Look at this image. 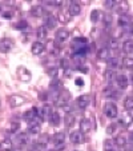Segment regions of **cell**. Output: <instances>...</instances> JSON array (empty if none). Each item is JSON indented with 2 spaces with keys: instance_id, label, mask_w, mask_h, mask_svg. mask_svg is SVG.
<instances>
[{
  "instance_id": "27",
  "label": "cell",
  "mask_w": 133,
  "mask_h": 151,
  "mask_svg": "<svg viewBox=\"0 0 133 151\" xmlns=\"http://www.w3.org/2000/svg\"><path fill=\"white\" fill-rule=\"evenodd\" d=\"M113 143H116L119 147H124V146L127 145V139H125L124 135H119V137L115 138V142Z\"/></svg>"
},
{
  "instance_id": "32",
  "label": "cell",
  "mask_w": 133,
  "mask_h": 151,
  "mask_svg": "<svg viewBox=\"0 0 133 151\" xmlns=\"http://www.w3.org/2000/svg\"><path fill=\"white\" fill-rule=\"evenodd\" d=\"M19 128H20V123L16 122V120H14V122H11V126H9V128H8V132L14 134V132L19 131Z\"/></svg>"
},
{
  "instance_id": "20",
  "label": "cell",
  "mask_w": 133,
  "mask_h": 151,
  "mask_svg": "<svg viewBox=\"0 0 133 151\" xmlns=\"http://www.w3.org/2000/svg\"><path fill=\"white\" fill-rule=\"evenodd\" d=\"M51 106H48V104H46L43 109H40V111H39V116H40V119H44L46 116H49L51 115Z\"/></svg>"
},
{
  "instance_id": "46",
  "label": "cell",
  "mask_w": 133,
  "mask_h": 151,
  "mask_svg": "<svg viewBox=\"0 0 133 151\" xmlns=\"http://www.w3.org/2000/svg\"><path fill=\"white\" fill-rule=\"evenodd\" d=\"M117 46H119V44H117L116 40H112V42H110V48H115V50H116Z\"/></svg>"
},
{
  "instance_id": "17",
  "label": "cell",
  "mask_w": 133,
  "mask_h": 151,
  "mask_svg": "<svg viewBox=\"0 0 133 151\" xmlns=\"http://www.w3.org/2000/svg\"><path fill=\"white\" fill-rule=\"evenodd\" d=\"M116 82H117L120 88H127L128 87V78L125 76V75H117Z\"/></svg>"
},
{
  "instance_id": "52",
  "label": "cell",
  "mask_w": 133,
  "mask_h": 151,
  "mask_svg": "<svg viewBox=\"0 0 133 151\" xmlns=\"http://www.w3.org/2000/svg\"><path fill=\"white\" fill-rule=\"evenodd\" d=\"M75 151H77V150H75Z\"/></svg>"
},
{
  "instance_id": "23",
  "label": "cell",
  "mask_w": 133,
  "mask_h": 151,
  "mask_svg": "<svg viewBox=\"0 0 133 151\" xmlns=\"http://www.w3.org/2000/svg\"><path fill=\"white\" fill-rule=\"evenodd\" d=\"M47 36H48V29L46 28V26L39 27L37 28V37L40 40H44V39H47Z\"/></svg>"
},
{
  "instance_id": "7",
  "label": "cell",
  "mask_w": 133,
  "mask_h": 151,
  "mask_svg": "<svg viewBox=\"0 0 133 151\" xmlns=\"http://www.w3.org/2000/svg\"><path fill=\"white\" fill-rule=\"evenodd\" d=\"M53 145L56 146L57 148H61L64 147V140H65V135L63 134V132H57V134H55L53 137Z\"/></svg>"
},
{
  "instance_id": "50",
  "label": "cell",
  "mask_w": 133,
  "mask_h": 151,
  "mask_svg": "<svg viewBox=\"0 0 133 151\" xmlns=\"http://www.w3.org/2000/svg\"><path fill=\"white\" fill-rule=\"evenodd\" d=\"M130 139H132V140H133V132H132V135H130Z\"/></svg>"
},
{
  "instance_id": "43",
  "label": "cell",
  "mask_w": 133,
  "mask_h": 151,
  "mask_svg": "<svg viewBox=\"0 0 133 151\" xmlns=\"http://www.w3.org/2000/svg\"><path fill=\"white\" fill-rule=\"evenodd\" d=\"M60 66H61L63 68H68V67H69V63H68V60H65V59L60 60Z\"/></svg>"
},
{
  "instance_id": "39",
  "label": "cell",
  "mask_w": 133,
  "mask_h": 151,
  "mask_svg": "<svg viewBox=\"0 0 133 151\" xmlns=\"http://www.w3.org/2000/svg\"><path fill=\"white\" fill-rule=\"evenodd\" d=\"M27 26H28V24H27L26 20H20V22L15 27H16L17 29H24V28H27Z\"/></svg>"
},
{
  "instance_id": "42",
  "label": "cell",
  "mask_w": 133,
  "mask_h": 151,
  "mask_svg": "<svg viewBox=\"0 0 133 151\" xmlns=\"http://www.w3.org/2000/svg\"><path fill=\"white\" fill-rule=\"evenodd\" d=\"M115 130H116V126H115V124H109V126L107 127V134H109V135L113 134Z\"/></svg>"
},
{
  "instance_id": "16",
  "label": "cell",
  "mask_w": 133,
  "mask_h": 151,
  "mask_svg": "<svg viewBox=\"0 0 133 151\" xmlns=\"http://www.w3.org/2000/svg\"><path fill=\"white\" fill-rule=\"evenodd\" d=\"M102 92H104V96H107V98H119L120 96V92L115 91V88H112V87H105Z\"/></svg>"
},
{
  "instance_id": "11",
  "label": "cell",
  "mask_w": 133,
  "mask_h": 151,
  "mask_svg": "<svg viewBox=\"0 0 133 151\" xmlns=\"http://www.w3.org/2000/svg\"><path fill=\"white\" fill-rule=\"evenodd\" d=\"M11 47H12L11 40L3 39L1 42H0V52H3V54H7V52L11 50Z\"/></svg>"
},
{
  "instance_id": "3",
  "label": "cell",
  "mask_w": 133,
  "mask_h": 151,
  "mask_svg": "<svg viewBox=\"0 0 133 151\" xmlns=\"http://www.w3.org/2000/svg\"><path fill=\"white\" fill-rule=\"evenodd\" d=\"M9 104H11V107H20V106H23L24 103H26V99H24L23 96H20V95H12V96H9Z\"/></svg>"
},
{
  "instance_id": "26",
  "label": "cell",
  "mask_w": 133,
  "mask_h": 151,
  "mask_svg": "<svg viewBox=\"0 0 133 151\" xmlns=\"http://www.w3.org/2000/svg\"><path fill=\"white\" fill-rule=\"evenodd\" d=\"M122 67H124V68H132L133 67V58L125 56L124 59H122Z\"/></svg>"
},
{
  "instance_id": "40",
  "label": "cell",
  "mask_w": 133,
  "mask_h": 151,
  "mask_svg": "<svg viewBox=\"0 0 133 151\" xmlns=\"http://www.w3.org/2000/svg\"><path fill=\"white\" fill-rule=\"evenodd\" d=\"M109 67H112V70L113 68H117L119 67V60L115 58V59H110L109 60Z\"/></svg>"
},
{
  "instance_id": "51",
  "label": "cell",
  "mask_w": 133,
  "mask_h": 151,
  "mask_svg": "<svg viewBox=\"0 0 133 151\" xmlns=\"http://www.w3.org/2000/svg\"><path fill=\"white\" fill-rule=\"evenodd\" d=\"M12 151H20V150H19V148H17V150H12Z\"/></svg>"
},
{
  "instance_id": "44",
  "label": "cell",
  "mask_w": 133,
  "mask_h": 151,
  "mask_svg": "<svg viewBox=\"0 0 133 151\" xmlns=\"http://www.w3.org/2000/svg\"><path fill=\"white\" fill-rule=\"evenodd\" d=\"M3 17H4V19H11V17H12V12H9V11L3 12Z\"/></svg>"
},
{
  "instance_id": "5",
  "label": "cell",
  "mask_w": 133,
  "mask_h": 151,
  "mask_svg": "<svg viewBox=\"0 0 133 151\" xmlns=\"http://www.w3.org/2000/svg\"><path fill=\"white\" fill-rule=\"evenodd\" d=\"M37 116H39V110L36 107H32L31 110L24 112V119L28 120V122H32V120H36Z\"/></svg>"
},
{
  "instance_id": "31",
  "label": "cell",
  "mask_w": 133,
  "mask_h": 151,
  "mask_svg": "<svg viewBox=\"0 0 133 151\" xmlns=\"http://www.w3.org/2000/svg\"><path fill=\"white\" fill-rule=\"evenodd\" d=\"M124 107L125 110H132L133 109V96H127L124 99Z\"/></svg>"
},
{
  "instance_id": "15",
  "label": "cell",
  "mask_w": 133,
  "mask_h": 151,
  "mask_svg": "<svg viewBox=\"0 0 133 151\" xmlns=\"http://www.w3.org/2000/svg\"><path fill=\"white\" fill-rule=\"evenodd\" d=\"M132 122H133V118H132V115H130L129 112L124 114L121 116V119H120V123H121L124 127H129V126L132 124Z\"/></svg>"
},
{
  "instance_id": "28",
  "label": "cell",
  "mask_w": 133,
  "mask_h": 151,
  "mask_svg": "<svg viewBox=\"0 0 133 151\" xmlns=\"http://www.w3.org/2000/svg\"><path fill=\"white\" fill-rule=\"evenodd\" d=\"M104 151H116V148H115V143L110 139H107L104 142Z\"/></svg>"
},
{
  "instance_id": "4",
  "label": "cell",
  "mask_w": 133,
  "mask_h": 151,
  "mask_svg": "<svg viewBox=\"0 0 133 151\" xmlns=\"http://www.w3.org/2000/svg\"><path fill=\"white\" fill-rule=\"evenodd\" d=\"M44 50H46V46L43 44L40 40H37V42L32 43V46H31V52L33 55H40L44 52Z\"/></svg>"
},
{
  "instance_id": "48",
  "label": "cell",
  "mask_w": 133,
  "mask_h": 151,
  "mask_svg": "<svg viewBox=\"0 0 133 151\" xmlns=\"http://www.w3.org/2000/svg\"><path fill=\"white\" fill-rule=\"evenodd\" d=\"M76 42H81V43H87V39H85V37H76Z\"/></svg>"
},
{
  "instance_id": "10",
  "label": "cell",
  "mask_w": 133,
  "mask_h": 151,
  "mask_svg": "<svg viewBox=\"0 0 133 151\" xmlns=\"http://www.w3.org/2000/svg\"><path fill=\"white\" fill-rule=\"evenodd\" d=\"M91 128H92V124L91 122L88 119H81V122H80V132L83 131V134H85V132H89L91 131Z\"/></svg>"
},
{
  "instance_id": "19",
  "label": "cell",
  "mask_w": 133,
  "mask_h": 151,
  "mask_svg": "<svg viewBox=\"0 0 133 151\" xmlns=\"http://www.w3.org/2000/svg\"><path fill=\"white\" fill-rule=\"evenodd\" d=\"M48 118H49V122H51L52 126H59L60 124V115H59L57 111H52Z\"/></svg>"
},
{
  "instance_id": "29",
  "label": "cell",
  "mask_w": 133,
  "mask_h": 151,
  "mask_svg": "<svg viewBox=\"0 0 133 151\" xmlns=\"http://www.w3.org/2000/svg\"><path fill=\"white\" fill-rule=\"evenodd\" d=\"M43 12H44V9H43V7H41V6H35L33 8L31 9V14L33 15V16H36V17L41 16Z\"/></svg>"
},
{
  "instance_id": "1",
  "label": "cell",
  "mask_w": 133,
  "mask_h": 151,
  "mask_svg": "<svg viewBox=\"0 0 133 151\" xmlns=\"http://www.w3.org/2000/svg\"><path fill=\"white\" fill-rule=\"evenodd\" d=\"M104 114L107 115L109 119H115L119 114V110H117V106L113 102H107L104 104Z\"/></svg>"
},
{
  "instance_id": "18",
  "label": "cell",
  "mask_w": 133,
  "mask_h": 151,
  "mask_svg": "<svg viewBox=\"0 0 133 151\" xmlns=\"http://www.w3.org/2000/svg\"><path fill=\"white\" fill-rule=\"evenodd\" d=\"M56 27V19L52 15H48L46 17V28L47 29H53Z\"/></svg>"
},
{
  "instance_id": "24",
  "label": "cell",
  "mask_w": 133,
  "mask_h": 151,
  "mask_svg": "<svg viewBox=\"0 0 133 151\" xmlns=\"http://www.w3.org/2000/svg\"><path fill=\"white\" fill-rule=\"evenodd\" d=\"M69 19H71V15L67 14V12H59V14H57V20H59L61 24L68 23Z\"/></svg>"
},
{
  "instance_id": "33",
  "label": "cell",
  "mask_w": 133,
  "mask_h": 151,
  "mask_svg": "<svg viewBox=\"0 0 133 151\" xmlns=\"http://www.w3.org/2000/svg\"><path fill=\"white\" fill-rule=\"evenodd\" d=\"M40 131V124L39 123H35V124H31L28 128V134H37Z\"/></svg>"
},
{
  "instance_id": "8",
  "label": "cell",
  "mask_w": 133,
  "mask_h": 151,
  "mask_svg": "<svg viewBox=\"0 0 133 151\" xmlns=\"http://www.w3.org/2000/svg\"><path fill=\"white\" fill-rule=\"evenodd\" d=\"M91 99H89V95H81V96L77 98V106H79L80 109H87L88 104H89Z\"/></svg>"
},
{
  "instance_id": "34",
  "label": "cell",
  "mask_w": 133,
  "mask_h": 151,
  "mask_svg": "<svg viewBox=\"0 0 133 151\" xmlns=\"http://www.w3.org/2000/svg\"><path fill=\"white\" fill-rule=\"evenodd\" d=\"M97 56H99V59H107V58L109 56V51H108V48H101L99 52H97Z\"/></svg>"
},
{
  "instance_id": "37",
  "label": "cell",
  "mask_w": 133,
  "mask_h": 151,
  "mask_svg": "<svg viewBox=\"0 0 133 151\" xmlns=\"http://www.w3.org/2000/svg\"><path fill=\"white\" fill-rule=\"evenodd\" d=\"M57 72H59V70H57L56 67H52V68L47 70V74H48L51 78H56L57 76Z\"/></svg>"
},
{
  "instance_id": "6",
  "label": "cell",
  "mask_w": 133,
  "mask_h": 151,
  "mask_svg": "<svg viewBox=\"0 0 133 151\" xmlns=\"http://www.w3.org/2000/svg\"><path fill=\"white\" fill-rule=\"evenodd\" d=\"M56 39L59 43H64L69 39V31L65 28H60L59 31L56 32Z\"/></svg>"
},
{
  "instance_id": "41",
  "label": "cell",
  "mask_w": 133,
  "mask_h": 151,
  "mask_svg": "<svg viewBox=\"0 0 133 151\" xmlns=\"http://www.w3.org/2000/svg\"><path fill=\"white\" fill-rule=\"evenodd\" d=\"M115 3H116V1H113V0H107V1H104V6L107 7V8H113Z\"/></svg>"
},
{
  "instance_id": "21",
  "label": "cell",
  "mask_w": 133,
  "mask_h": 151,
  "mask_svg": "<svg viewBox=\"0 0 133 151\" xmlns=\"http://www.w3.org/2000/svg\"><path fill=\"white\" fill-rule=\"evenodd\" d=\"M128 8H129V6H128L127 1H119V3H117V7H116V11L119 12V14L124 15L125 12L128 11Z\"/></svg>"
},
{
  "instance_id": "38",
  "label": "cell",
  "mask_w": 133,
  "mask_h": 151,
  "mask_svg": "<svg viewBox=\"0 0 133 151\" xmlns=\"http://www.w3.org/2000/svg\"><path fill=\"white\" fill-rule=\"evenodd\" d=\"M104 24H105L107 27L112 24V16H110L109 14H105V15H104Z\"/></svg>"
},
{
  "instance_id": "13",
  "label": "cell",
  "mask_w": 133,
  "mask_h": 151,
  "mask_svg": "<svg viewBox=\"0 0 133 151\" xmlns=\"http://www.w3.org/2000/svg\"><path fill=\"white\" fill-rule=\"evenodd\" d=\"M14 150V145H12V140L9 139H4L0 142V151H12Z\"/></svg>"
},
{
  "instance_id": "36",
  "label": "cell",
  "mask_w": 133,
  "mask_h": 151,
  "mask_svg": "<svg viewBox=\"0 0 133 151\" xmlns=\"http://www.w3.org/2000/svg\"><path fill=\"white\" fill-rule=\"evenodd\" d=\"M119 26H121V27H124V26H127L128 23H129V19H128V16H125V15H121L120 16V19H119Z\"/></svg>"
},
{
  "instance_id": "49",
  "label": "cell",
  "mask_w": 133,
  "mask_h": 151,
  "mask_svg": "<svg viewBox=\"0 0 133 151\" xmlns=\"http://www.w3.org/2000/svg\"><path fill=\"white\" fill-rule=\"evenodd\" d=\"M130 32L133 34V24H132V27H130Z\"/></svg>"
},
{
  "instance_id": "35",
  "label": "cell",
  "mask_w": 133,
  "mask_h": 151,
  "mask_svg": "<svg viewBox=\"0 0 133 151\" xmlns=\"http://www.w3.org/2000/svg\"><path fill=\"white\" fill-rule=\"evenodd\" d=\"M99 19H100V11L99 9H93V11L91 12V20L93 23H97Z\"/></svg>"
},
{
  "instance_id": "45",
  "label": "cell",
  "mask_w": 133,
  "mask_h": 151,
  "mask_svg": "<svg viewBox=\"0 0 133 151\" xmlns=\"http://www.w3.org/2000/svg\"><path fill=\"white\" fill-rule=\"evenodd\" d=\"M61 109L64 110V111L67 112V114H69V112H71V110H72V109H71V107H69L68 104H64V106H63V107H61Z\"/></svg>"
},
{
  "instance_id": "30",
  "label": "cell",
  "mask_w": 133,
  "mask_h": 151,
  "mask_svg": "<svg viewBox=\"0 0 133 151\" xmlns=\"http://www.w3.org/2000/svg\"><path fill=\"white\" fill-rule=\"evenodd\" d=\"M64 120H65V126H67V127H71V126L75 124V115H72L71 112H69V114H67Z\"/></svg>"
},
{
  "instance_id": "22",
  "label": "cell",
  "mask_w": 133,
  "mask_h": 151,
  "mask_svg": "<svg viewBox=\"0 0 133 151\" xmlns=\"http://www.w3.org/2000/svg\"><path fill=\"white\" fill-rule=\"evenodd\" d=\"M122 50H124L125 54H132L133 52V40H125L124 44H122Z\"/></svg>"
},
{
  "instance_id": "2",
  "label": "cell",
  "mask_w": 133,
  "mask_h": 151,
  "mask_svg": "<svg viewBox=\"0 0 133 151\" xmlns=\"http://www.w3.org/2000/svg\"><path fill=\"white\" fill-rule=\"evenodd\" d=\"M17 76H19V79L21 80V82H29L32 75H31V72L26 68V67L20 66L19 68H17Z\"/></svg>"
},
{
  "instance_id": "12",
  "label": "cell",
  "mask_w": 133,
  "mask_h": 151,
  "mask_svg": "<svg viewBox=\"0 0 133 151\" xmlns=\"http://www.w3.org/2000/svg\"><path fill=\"white\" fill-rule=\"evenodd\" d=\"M69 138H71V142L75 143V145H80V143H83V134L80 131H72Z\"/></svg>"
},
{
  "instance_id": "9",
  "label": "cell",
  "mask_w": 133,
  "mask_h": 151,
  "mask_svg": "<svg viewBox=\"0 0 133 151\" xmlns=\"http://www.w3.org/2000/svg\"><path fill=\"white\" fill-rule=\"evenodd\" d=\"M16 140H17V143H19L20 146L28 145V143H29V134H28V132H20V134L17 135Z\"/></svg>"
},
{
  "instance_id": "47",
  "label": "cell",
  "mask_w": 133,
  "mask_h": 151,
  "mask_svg": "<svg viewBox=\"0 0 133 151\" xmlns=\"http://www.w3.org/2000/svg\"><path fill=\"white\" fill-rule=\"evenodd\" d=\"M76 86H79V87H80V86H84V80L80 79V78H79V79H76Z\"/></svg>"
},
{
  "instance_id": "25",
  "label": "cell",
  "mask_w": 133,
  "mask_h": 151,
  "mask_svg": "<svg viewBox=\"0 0 133 151\" xmlns=\"http://www.w3.org/2000/svg\"><path fill=\"white\" fill-rule=\"evenodd\" d=\"M104 76H105V80H107L108 83H110L116 78V72H115V70H108V71H105Z\"/></svg>"
},
{
  "instance_id": "14",
  "label": "cell",
  "mask_w": 133,
  "mask_h": 151,
  "mask_svg": "<svg viewBox=\"0 0 133 151\" xmlns=\"http://www.w3.org/2000/svg\"><path fill=\"white\" fill-rule=\"evenodd\" d=\"M80 12H81V7H80V4L76 3V1L71 3V6H69V15H71V16H77Z\"/></svg>"
}]
</instances>
